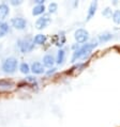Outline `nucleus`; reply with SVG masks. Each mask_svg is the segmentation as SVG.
Returning a JSON list of instances; mask_svg holds the SVG:
<instances>
[{"mask_svg":"<svg viewBox=\"0 0 120 127\" xmlns=\"http://www.w3.org/2000/svg\"><path fill=\"white\" fill-rule=\"evenodd\" d=\"M97 46L96 43H89V44H86L84 45L83 47H80L79 49H77L76 51H74L73 54V57H72V62H75L76 60L78 59H82L85 58L86 56H88L91 52V50Z\"/></svg>","mask_w":120,"mask_h":127,"instance_id":"f257e3e1","label":"nucleus"},{"mask_svg":"<svg viewBox=\"0 0 120 127\" xmlns=\"http://www.w3.org/2000/svg\"><path fill=\"white\" fill-rule=\"evenodd\" d=\"M17 64H18V61H17L16 58L9 57L3 60L1 68L6 74H13V73H15V70L17 68Z\"/></svg>","mask_w":120,"mask_h":127,"instance_id":"f03ea898","label":"nucleus"},{"mask_svg":"<svg viewBox=\"0 0 120 127\" xmlns=\"http://www.w3.org/2000/svg\"><path fill=\"white\" fill-rule=\"evenodd\" d=\"M33 47H34L33 40H31L30 37H25L18 41V49L23 54H28V52L32 51Z\"/></svg>","mask_w":120,"mask_h":127,"instance_id":"7ed1b4c3","label":"nucleus"},{"mask_svg":"<svg viewBox=\"0 0 120 127\" xmlns=\"http://www.w3.org/2000/svg\"><path fill=\"white\" fill-rule=\"evenodd\" d=\"M11 24L17 30H24L27 27V20L23 17H14L11 19Z\"/></svg>","mask_w":120,"mask_h":127,"instance_id":"20e7f679","label":"nucleus"},{"mask_svg":"<svg viewBox=\"0 0 120 127\" xmlns=\"http://www.w3.org/2000/svg\"><path fill=\"white\" fill-rule=\"evenodd\" d=\"M74 37H75V40L77 41V43H85V42H87V40L89 38V33L85 29H78L75 31Z\"/></svg>","mask_w":120,"mask_h":127,"instance_id":"39448f33","label":"nucleus"},{"mask_svg":"<svg viewBox=\"0 0 120 127\" xmlns=\"http://www.w3.org/2000/svg\"><path fill=\"white\" fill-rule=\"evenodd\" d=\"M49 23H51V18H49V16L48 15H44V16H42L40 17L37 22H36V28L39 30H42V29H44V28H46Z\"/></svg>","mask_w":120,"mask_h":127,"instance_id":"423d86ee","label":"nucleus"},{"mask_svg":"<svg viewBox=\"0 0 120 127\" xmlns=\"http://www.w3.org/2000/svg\"><path fill=\"white\" fill-rule=\"evenodd\" d=\"M15 87L11 80H5L2 79L0 80V92H9V91H12Z\"/></svg>","mask_w":120,"mask_h":127,"instance_id":"0eeeda50","label":"nucleus"},{"mask_svg":"<svg viewBox=\"0 0 120 127\" xmlns=\"http://www.w3.org/2000/svg\"><path fill=\"white\" fill-rule=\"evenodd\" d=\"M30 70L32 72L33 74H43L44 73V67H43V64L40 62H33L32 65L30 67Z\"/></svg>","mask_w":120,"mask_h":127,"instance_id":"6e6552de","label":"nucleus"},{"mask_svg":"<svg viewBox=\"0 0 120 127\" xmlns=\"http://www.w3.org/2000/svg\"><path fill=\"white\" fill-rule=\"evenodd\" d=\"M10 9L5 3H0V20L4 19L6 16L9 15Z\"/></svg>","mask_w":120,"mask_h":127,"instance_id":"1a4fd4ad","label":"nucleus"},{"mask_svg":"<svg viewBox=\"0 0 120 127\" xmlns=\"http://www.w3.org/2000/svg\"><path fill=\"white\" fill-rule=\"evenodd\" d=\"M43 64H44V66H46V67H52V66L55 64V58L53 57L52 55L44 56V58H43Z\"/></svg>","mask_w":120,"mask_h":127,"instance_id":"9d476101","label":"nucleus"},{"mask_svg":"<svg viewBox=\"0 0 120 127\" xmlns=\"http://www.w3.org/2000/svg\"><path fill=\"white\" fill-rule=\"evenodd\" d=\"M97 6H98V2H92L89 6L88 10V14H87V20H90L92 18V16H94V14L97 12Z\"/></svg>","mask_w":120,"mask_h":127,"instance_id":"9b49d317","label":"nucleus"},{"mask_svg":"<svg viewBox=\"0 0 120 127\" xmlns=\"http://www.w3.org/2000/svg\"><path fill=\"white\" fill-rule=\"evenodd\" d=\"M63 34L64 33L61 32V33H59V34H57L55 36V44L57 45V46H59V47H61L62 45L65 43V36Z\"/></svg>","mask_w":120,"mask_h":127,"instance_id":"f8f14e48","label":"nucleus"},{"mask_svg":"<svg viewBox=\"0 0 120 127\" xmlns=\"http://www.w3.org/2000/svg\"><path fill=\"white\" fill-rule=\"evenodd\" d=\"M46 42V35L44 34H37L33 37V43L37 45H43Z\"/></svg>","mask_w":120,"mask_h":127,"instance_id":"ddd939ff","label":"nucleus"},{"mask_svg":"<svg viewBox=\"0 0 120 127\" xmlns=\"http://www.w3.org/2000/svg\"><path fill=\"white\" fill-rule=\"evenodd\" d=\"M9 32V25L4 22H0V37L5 36Z\"/></svg>","mask_w":120,"mask_h":127,"instance_id":"4468645a","label":"nucleus"},{"mask_svg":"<svg viewBox=\"0 0 120 127\" xmlns=\"http://www.w3.org/2000/svg\"><path fill=\"white\" fill-rule=\"evenodd\" d=\"M113 38V34L109 33V32H104L99 35V41L101 42V43H105V42H108L109 40H112Z\"/></svg>","mask_w":120,"mask_h":127,"instance_id":"2eb2a0df","label":"nucleus"},{"mask_svg":"<svg viewBox=\"0 0 120 127\" xmlns=\"http://www.w3.org/2000/svg\"><path fill=\"white\" fill-rule=\"evenodd\" d=\"M45 12V6L44 4H40V5H36L32 10V15L37 16V15H41Z\"/></svg>","mask_w":120,"mask_h":127,"instance_id":"dca6fc26","label":"nucleus"},{"mask_svg":"<svg viewBox=\"0 0 120 127\" xmlns=\"http://www.w3.org/2000/svg\"><path fill=\"white\" fill-rule=\"evenodd\" d=\"M64 58H65V52L63 49H60L57 54V59H56V62L58 64H62L63 61H64Z\"/></svg>","mask_w":120,"mask_h":127,"instance_id":"f3484780","label":"nucleus"},{"mask_svg":"<svg viewBox=\"0 0 120 127\" xmlns=\"http://www.w3.org/2000/svg\"><path fill=\"white\" fill-rule=\"evenodd\" d=\"M19 69H20V72H22L23 74H29V72H30V66H29V64H27L26 62H24V63H22L20 64V66H19Z\"/></svg>","mask_w":120,"mask_h":127,"instance_id":"a211bd4d","label":"nucleus"},{"mask_svg":"<svg viewBox=\"0 0 120 127\" xmlns=\"http://www.w3.org/2000/svg\"><path fill=\"white\" fill-rule=\"evenodd\" d=\"M113 20L116 23V24H120V11L118 10V11L114 12V14H113Z\"/></svg>","mask_w":120,"mask_h":127,"instance_id":"6ab92c4d","label":"nucleus"},{"mask_svg":"<svg viewBox=\"0 0 120 127\" xmlns=\"http://www.w3.org/2000/svg\"><path fill=\"white\" fill-rule=\"evenodd\" d=\"M57 9H58V5H57V3H55V2H52L48 6L49 13H56L57 12Z\"/></svg>","mask_w":120,"mask_h":127,"instance_id":"aec40b11","label":"nucleus"},{"mask_svg":"<svg viewBox=\"0 0 120 127\" xmlns=\"http://www.w3.org/2000/svg\"><path fill=\"white\" fill-rule=\"evenodd\" d=\"M102 14H103V16H105V17H109V16H112V10L109 8H106L105 10H103Z\"/></svg>","mask_w":120,"mask_h":127,"instance_id":"412c9836","label":"nucleus"},{"mask_svg":"<svg viewBox=\"0 0 120 127\" xmlns=\"http://www.w3.org/2000/svg\"><path fill=\"white\" fill-rule=\"evenodd\" d=\"M11 4L13 5H19V4H22V1H16V0H13V1H11Z\"/></svg>","mask_w":120,"mask_h":127,"instance_id":"4be33fe9","label":"nucleus"}]
</instances>
